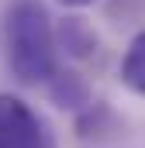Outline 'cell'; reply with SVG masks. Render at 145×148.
<instances>
[{"label":"cell","mask_w":145,"mask_h":148,"mask_svg":"<svg viewBox=\"0 0 145 148\" xmlns=\"http://www.w3.org/2000/svg\"><path fill=\"white\" fill-rule=\"evenodd\" d=\"M0 148H55L45 117L14 93H0Z\"/></svg>","instance_id":"2"},{"label":"cell","mask_w":145,"mask_h":148,"mask_svg":"<svg viewBox=\"0 0 145 148\" xmlns=\"http://www.w3.org/2000/svg\"><path fill=\"white\" fill-rule=\"evenodd\" d=\"M121 86L128 90V93H135V97H145V31L128 41V48H124V55H121Z\"/></svg>","instance_id":"5"},{"label":"cell","mask_w":145,"mask_h":148,"mask_svg":"<svg viewBox=\"0 0 145 148\" xmlns=\"http://www.w3.org/2000/svg\"><path fill=\"white\" fill-rule=\"evenodd\" d=\"M62 7H72V10H83V7H90V3H97V0H59Z\"/></svg>","instance_id":"7"},{"label":"cell","mask_w":145,"mask_h":148,"mask_svg":"<svg viewBox=\"0 0 145 148\" xmlns=\"http://www.w3.org/2000/svg\"><path fill=\"white\" fill-rule=\"evenodd\" d=\"M55 41H59V52L72 59V62H83V59H93L97 55V31L83 21V17H62L55 24Z\"/></svg>","instance_id":"4"},{"label":"cell","mask_w":145,"mask_h":148,"mask_svg":"<svg viewBox=\"0 0 145 148\" xmlns=\"http://www.w3.org/2000/svg\"><path fill=\"white\" fill-rule=\"evenodd\" d=\"M76 127H79V138H104V134H110L117 127V117H114V110L107 103L93 100L86 110L76 114Z\"/></svg>","instance_id":"6"},{"label":"cell","mask_w":145,"mask_h":148,"mask_svg":"<svg viewBox=\"0 0 145 148\" xmlns=\"http://www.w3.org/2000/svg\"><path fill=\"white\" fill-rule=\"evenodd\" d=\"M7 69L21 86H45L59 73L55 21L41 0H10L3 10Z\"/></svg>","instance_id":"1"},{"label":"cell","mask_w":145,"mask_h":148,"mask_svg":"<svg viewBox=\"0 0 145 148\" xmlns=\"http://www.w3.org/2000/svg\"><path fill=\"white\" fill-rule=\"evenodd\" d=\"M45 93H48V100H52L55 107L72 110V114L86 110V107L93 103V90H90V83L76 73L72 66H59V73L45 83Z\"/></svg>","instance_id":"3"}]
</instances>
